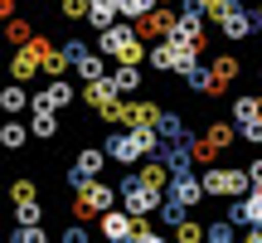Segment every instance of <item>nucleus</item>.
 Returning <instances> with one entry per match:
<instances>
[{"mask_svg": "<svg viewBox=\"0 0 262 243\" xmlns=\"http://www.w3.org/2000/svg\"><path fill=\"white\" fill-rule=\"evenodd\" d=\"M97 54L117 58V64H141V58H150V44L131 19H117L112 29H97Z\"/></svg>", "mask_w": 262, "mask_h": 243, "instance_id": "f257e3e1", "label": "nucleus"}, {"mask_svg": "<svg viewBox=\"0 0 262 243\" xmlns=\"http://www.w3.org/2000/svg\"><path fill=\"white\" fill-rule=\"evenodd\" d=\"M122 205V190L107 185V180H88L83 190L73 195V219H83V224H93V219H102L107 209Z\"/></svg>", "mask_w": 262, "mask_h": 243, "instance_id": "f03ea898", "label": "nucleus"}, {"mask_svg": "<svg viewBox=\"0 0 262 243\" xmlns=\"http://www.w3.org/2000/svg\"><path fill=\"white\" fill-rule=\"evenodd\" d=\"M209 19L224 29L228 44H243L248 34H257V29H262V25H257V15L243 5V0H224V5H214V10H209Z\"/></svg>", "mask_w": 262, "mask_h": 243, "instance_id": "7ed1b4c3", "label": "nucleus"}, {"mask_svg": "<svg viewBox=\"0 0 262 243\" xmlns=\"http://www.w3.org/2000/svg\"><path fill=\"white\" fill-rule=\"evenodd\" d=\"M248 190H253L248 166H209L204 170V195H214V199H243Z\"/></svg>", "mask_w": 262, "mask_h": 243, "instance_id": "20e7f679", "label": "nucleus"}, {"mask_svg": "<svg viewBox=\"0 0 262 243\" xmlns=\"http://www.w3.org/2000/svg\"><path fill=\"white\" fill-rule=\"evenodd\" d=\"M122 209H131L136 219H150V214H160V205H165V190H156V185H146V180L131 170V175H122Z\"/></svg>", "mask_w": 262, "mask_h": 243, "instance_id": "39448f33", "label": "nucleus"}, {"mask_svg": "<svg viewBox=\"0 0 262 243\" xmlns=\"http://www.w3.org/2000/svg\"><path fill=\"white\" fill-rule=\"evenodd\" d=\"M107 160H112V156H107V146H83V151L73 156V166H68V190L78 195L88 180H102Z\"/></svg>", "mask_w": 262, "mask_h": 243, "instance_id": "423d86ee", "label": "nucleus"}, {"mask_svg": "<svg viewBox=\"0 0 262 243\" xmlns=\"http://www.w3.org/2000/svg\"><path fill=\"white\" fill-rule=\"evenodd\" d=\"M141 224H146V219H136L131 209H107V214L97 219V229H102V238H107V243L136 238V234H141Z\"/></svg>", "mask_w": 262, "mask_h": 243, "instance_id": "0eeeda50", "label": "nucleus"}, {"mask_svg": "<svg viewBox=\"0 0 262 243\" xmlns=\"http://www.w3.org/2000/svg\"><path fill=\"white\" fill-rule=\"evenodd\" d=\"M73 97H83V93H73V83L68 78H49L44 88L34 93V107H49V112H63V107H73Z\"/></svg>", "mask_w": 262, "mask_h": 243, "instance_id": "6e6552de", "label": "nucleus"}, {"mask_svg": "<svg viewBox=\"0 0 262 243\" xmlns=\"http://www.w3.org/2000/svg\"><path fill=\"white\" fill-rule=\"evenodd\" d=\"M83 103L93 107V112H107L112 103H122V88H117V78H93V83H83Z\"/></svg>", "mask_w": 262, "mask_h": 243, "instance_id": "1a4fd4ad", "label": "nucleus"}, {"mask_svg": "<svg viewBox=\"0 0 262 243\" xmlns=\"http://www.w3.org/2000/svg\"><path fill=\"white\" fill-rule=\"evenodd\" d=\"M165 199H175V205L194 209L199 199H204V175H194V170H185V175H175V180H170V190H165Z\"/></svg>", "mask_w": 262, "mask_h": 243, "instance_id": "9d476101", "label": "nucleus"}, {"mask_svg": "<svg viewBox=\"0 0 262 243\" xmlns=\"http://www.w3.org/2000/svg\"><path fill=\"white\" fill-rule=\"evenodd\" d=\"M34 73H44V58H39L34 44H19L15 58H10V78H15V83H29Z\"/></svg>", "mask_w": 262, "mask_h": 243, "instance_id": "9b49d317", "label": "nucleus"}, {"mask_svg": "<svg viewBox=\"0 0 262 243\" xmlns=\"http://www.w3.org/2000/svg\"><path fill=\"white\" fill-rule=\"evenodd\" d=\"M136 29H141V39H170V29H175V10H150L146 19H136Z\"/></svg>", "mask_w": 262, "mask_h": 243, "instance_id": "f8f14e48", "label": "nucleus"}, {"mask_svg": "<svg viewBox=\"0 0 262 243\" xmlns=\"http://www.w3.org/2000/svg\"><path fill=\"white\" fill-rule=\"evenodd\" d=\"M0 107H5V117H25L29 107H34V93H29L25 83H10L5 93H0Z\"/></svg>", "mask_w": 262, "mask_h": 243, "instance_id": "ddd939ff", "label": "nucleus"}, {"mask_svg": "<svg viewBox=\"0 0 262 243\" xmlns=\"http://www.w3.org/2000/svg\"><path fill=\"white\" fill-rule=\"evenodd\" d=\"M160 117H165V107L156 103H141V97L126 103V127H160Z\"/></svg>", "mask_w": 262, "mask_h": 243, "instance_id": "4468645a", "label": "nucleus"}, {"mask_svg": "<svg viewBox=\"0 0 262 243\" xmlns=\"http://www.w3.org/2000/svg\"><path fill=\"white\" fill-rule=\"evenodd\" d=\"M204 141H209L214 156H219V151H228L238 141V121H209V127H204Z\"/></svg>", "mask_w": 262, "mask_h": 243, "instance_id": "2eb2a0df", "label": "nucleus"}, {"mask_svg": "<svg viewBox=\"0 0 262 243\" xmlns=\"http://www.w3.org/2000/svg\"><path fill=\"white\" fill-rule=\"evenodd\" d=\"M185 83H189V93H209V97H219V93H224V83L214 78V68H204V64H194V68H189V73H185Z\"/></svg>", "mask_w": 262, "mask_h": 243, "instance_id": "dca6fc26", "label": "nucleus"}, {"mask_svg": "<svg viewBox=\"0 0 262 243\" xmlns=\"http://www.w3.org/2000/svg\"><path fill=\"white\" fill-rule=\"evenodd\" d=\"M117 19H122V0H93V10H88L93 29H112Z\"/></svg>", "mask_w": 262, "mask_h": 243, "instance_id": "f3484780", "label": "nucleus"}, {"mask_svg": "<svg viewBox=\"0 0 262 243\" xmlns=\"http://www.w3.org/2000/svg\"><path fill=\"white\" fill-rule=\"evenodd\" d=\"M29 131H34L39 141H54L58 136V112H49V107H29Z\"/></svg>", "mask_w": 262, "mask_h": 243, "instance_id": "a211bd4d", "label": "nucleus"}, {"mask_svg": "<svg viewBox=\"0 0 262 243\" xmlns=\"http://www.w3.org/2000/svg\"><path fill=\"white\" fill-rule=\"evenodd\" d=\"M112 78H117V88H122V97H131V93H141V88H146V73H141V64H117V68H112Z\"/></svg>", "mask_w": 262, "mask_h": 243, "instance_id": "6ab92c4d", "label": "nucleus"}, {"mask_svg": "<svg viewBox=\"0 0 262 243\" xmlns=\"http://www.w3.org/2000/svg\"><path fill=\"white\" fill-rule=\"evenodd\" d=\"M29 136H34V131H29V121H19V117H10L5 127H0V146H5V151H19Z\"/></svg>", "mask_w": 262, "mask_h": 243, "instance_id": "aec40b11", "label": "nucleus"}, {"mask_svg": "<svg viewBox=\"0 0 262 243\" xmlns=\"http://www.w3.org/2000/svg\"><path fill=\"white\" fill-rule=\"evenodd\" d=\"M150 68H156V73H175V44H170V39H156V44H150V58H146Z\"/></svg>", "mask_w": 262, "mask_h": 243, "instance_id": "412c9836", "label": "nucleus"}, {"mask_svg": "<svg viewBox=\"0 0 262 243\" xmlns=\"http://www.w3.org/2000/svg\"><path fill=\"white\" fill-rule=\"evenodd\" d=\"M73 68H78V78H83V83H93V78H107V54H97V49H93V54H83Z\"/></svg>", "mask_w": 262, "mask_h": 243, "instance_id": "4be33fe9", "label": "nucleus"}, {"mask_svg": "<svg viewBox=\"0 0 262 243\" xmlns=\"http://www.w3.org/2000/svg\"><path fill=\"white\" fill-rule=\"evenodd\" d=\"M156 131H160V141H194V136L185 131V117H180V112H165Z\"/></svg>", "mask_w": 262, "mask_h": 243, "instance_id": "5701e85b", "label": "nucleus"}, {"mask_svg": "<svg viewBox=\"0 0 262 243\" xmlns=\"http://www.w3.org/2000/svg\"><path fill=\"white\" fill-rule=\"evenodd\" d=\"M204 243H243V238H238V224H233V219H214Z\"/></svg>", "mask_w": 262, "mask_h": 243, "instance_id": "b1692460", "label": "nucleus"}, {"mask_svg": "<svg viewBox=\"0 0 262 243\" xmlns=\"http://www.w3.org/2000/svg\"><path fill=\"white\" fill-rule=\"evenodd\" d=\"M204 238H209V224H199V219L175 224V243H204Z\"/></svg>", "mask_w": 262, "mask_h": 243, "instance_id": "393cba45", "label": "nucleus"}, {"mask_svg": "<svg viewBox=\"0 0 262 243\" xmlns=\"http://www.w3.org/2000/svg\"><path fill=\"white\" fill-rule=\"evenodd\" d=\"M209 68H214V78H219V83H224V88H228V83H233V78H238V58H233V54H219V58H214V64H209Z\"/></svg>", "mask_w": 262, "mask_h": 243, "instance_id": "a878e982", "label": "nucleus"}, {"mask_svg": "<svg viewBox=\"0 0 262 243\" xmlns=\"http://www.w3.org/2000/svg\"><path fill=\"white\" fill-rule=\"evenodd\" d=\"M156 5H160V0H122V19H131V25H136V19H146Z\"/></svg>", "mask_w": 262, "mask_h": 243, "instance_id": "bb28decb", "label": "nucleus"}, {"mask_svg": "<svg viewBox=\"0 0 262 243\" xmlns=\"http://www.w3.org/2000/svg\"><path fill=\"white\" fill-rule=\"evenodd\" d=\"M185 219H189V209H185V205H175V199H165V205H160V224H165V229L185 224Z\"/></svg>", "mask_w": 262, "mask_h": 243, "instance_id": "cd10ccee", "label": "nucleus"}, {"mask_svg": "<svg viewBox=\"0 0 262 243\" xmlns=\"http://www.w3.org/2000/svg\"><path fill=\"white\" fill-rule=\"evenodd\" d=\"M68 68H73V58H68V54H63V49H54V54H49V58H44V73H49V78H63V73H68Z\"/></svg>", "mask_w": 262, "mask_h": 243, "instance_id": "c85d7f7f", "label": "nucleus"}, {"mask_svg": "<svg viewBox=\"0 0 262 243\" xmlns=\"http://www.w3.org/2000/svg\"><path fill=\"white\" fill-rule=\"evenodd\" d=\"M5 34H10V44H29V39H34V29H29V19H15V15H10Z\"/></svg>", "mask_w": 262, "mask_h": 243, "instance_id": "c756f323", "label": "nucleus"}, {"mask_svg": "<svg viewBox=\"0 0 262 243\" xmlns=\"http://www.w3.org/2000/svg\"><path fill=\"white\" fill-rule=\"evenodd\" d=\"M15 219H19V224H44V209H39V199H25V205H15Z\"/></svg>", "mask_w": 262, "mask_h": 243, "instance_id": "7c9ffc66", "label": "nucleus"}, {"mask_svg": "<svg viewBox=\"0 0 262 243\" xmlns=\"http://www.w3.org/2000/svg\"><path fill=\"white\" fill-rule=\"evenodd\" d=\"M88 10H93V0H58V15L63 19H88Z\"/></svg>", "mask_w": 262, "mask_h": 243, "instance_id": "2f4dec72", "label": "nucleus"}, {"mask_svg": "<svg viewBox=\"0 0 262 243\" xmlns=\"http://www.w3.org/2000/svg\"><path fill=\"white\" fill-rule=\"evenodd\" d=\"M15 243H54V238H49L39 224H19V229H15Z\"/></svg>", "mask_w": 262, "mask_h": 243, "instance_id": "473e14b6", "label": "nucleus"}, {"mask_svg": "<svg viewBox=\"0 0 262 243\" xmlns=\"http://www.w3.org/2000/svg\"><path fill=\"white\" fill-rule=\"evenodd\" d=\"M58 243H93V238H88V224H83V219H73V224L63 229V238H58Z\"/></svg>", "mask_w": 262, "mask_h": 243, "instance_id": "72a5a7b5", "label": "nucleus"}, {"mask_svg": "<svg viewBox=\"0 0 262 243\" xmlns=\"http://www.w3.org/2000/svg\"><path fill=\"white\" fill-rule=\"evenodd\" d=\"M39 190H34V180H15V185H10V199H15V205H25V199H34Z\"/></svg>", "mask_w": 262, "mask_h": 243, "instance_id": "f704fd0d", "label": "nucleus"}, {"mask_svg": "<svg viewBox=\"0 0 262 243\" xmlns=\"http://www.w3.org/2000/svg\"><path fill=\"white\" fill-rule=\"evenodd\" d=\"M63 54H68V58H73V64H78V58H83V54H93V49H88L83 39H63Z\"/></svg>", "mask_w": 262, "mask_h": 243, "instance_id": "c9c22d12", "label": "nucleus"}, {"mask_svg": "<svg viewBox=\"0 0 262 243\" xmlns=\"http://www.w3.org/2000/svg\"><path fill=\"white\" fill-rule=\"evenodd\" d=\"M136 243H170L165 234H156V229H150V224H141V234H136Z\"/></svg>", "mask_w": 262, "mask_h": 243, "instance_id": "e433bc0d", "label": "nucleus"}, {"mask_svg": "<svg viewBox=\"0 0 262 243\" xmlns=\"http://www.w3.org/2000/svg\"><path fill=\"white\" fill-rule=\"evenodd\" d=\"M248 175H253V185L262 190V156H257V160H248Z\"/></svg>", "mask_w": 262, "mask_h": 243, "instance_id": "4c0bfd02", "label": "nucleus"}, {"mask_svg": "<svg viewBox=\"0 0 262 243\" xmlns=\"http://www.w3.org/2000/svg\"><path fill=\"white\" fill-rule=\"evenodd\" d=\"M243 243H262V229H248V234H243Z\"/></svg>", "mask_w": 262, "mask_h": 243, "instance_id": "58836bf2", "label": "nucleus"}, {"mask_svg": "<svg viewBox=\"0 0 262 243\" xmlns=\"http://www.w3.org/2000/svg\"><path fill=\"white\" fill-rule=\"evenodd\" d=\"M204 5H209V10H214V5H224V0H204Z\"/></svg>", "mask_w": 262, "mask_h": 243, "instance_id": "ea45409f", "label": "nucleus"}, {"mask_svg": "<svg viewBox=\"0 0 262 243\" xmlns=\"http://www.w3.org/2000/svg\"><path fill=\"white\" fill-rule=\"evenodd\" d=\"M257 25H262V5H257Z\"/></svg>", "mask_w": 262, "mask_h": 243, "instance_id": "a19ab883", "label": "nucleus"}, {"mask_svg": "<svg viewBox=\"0 0 262 243\" xmlns=\"http://www.w3.org/2000/svg\"><path fill=\"white\" fill-rule=\"evenodd\" d=\"M257 78H262V68H257Z\"/></svg>", "mask_w": 262, "mask_h": 243, "instance_id": "79ce46f5", "label": "nucleus"}]
</instances>
